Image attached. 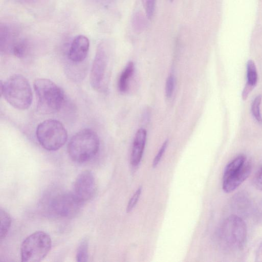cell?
Here are the masks:
<instances>
[{
    "mask_svg": "<svg viewBox=\"0 0 262 262\" xmlns=\"http://www.w3.org/2000/svg\"><path fill=\"white\" fill-rule=\"evenodd\" d=\"M1 94L6 101L13 107L25 110L32 101V91L28 80L23 75L14 74L1 82Z\"/></svg>",
    "mask_w": 262,
    "mask_h": 262,
    "instance_id": "6da1fadb",
    "label": "cell"
},
{
    "mask_svg": "<svg viewBox=\"0 0 262 262\" xmlns=\"http://www.w3.org/2000/svg\"><path fill=\"white\" fill-rule=\"evenodd\" d=\"M37 97V110L42 114L58 112L64 102V94L61 88L50 79L37 78L34 82Z\"/></svg>",
    "mask_w": 262,
    "mask_h": 262,
    "instance_id": "7a4b0ae2",
    "label": "cell"
},
{
    "mask_svg": "<svg viewBox=\"0 0 262 262\" xmlns=\"http://www.w3.org/2000/svg\"><path fill=\"white\" fill-rule=\"evenodd\" d=\"M99 139L92 129L85 128L75 134L68 146L70 158L77 163H84L92 159L99 149Z\"/></svg>",
    "mask_w": 262,
    "mask_h": 262,
    "instance_id": "3957f363",
    "label": "cell"
},
{
    "mask_svg": "<svg viewBox=\"0 0 262 262\" xmlns=\"http://www.w3.org/2000/svg\"><path fill=\"white\" fill-rule=\"evenodd\" d=\"M247 226L243 218L236 214L228 216L219 231L222 248L227 252H235L244 246L247 238Z\"/></svg>",
    "mask_w": 262,
    "mask_h": 262,
    "instance_id": "277c9868",
    "label": "cell"
},
{
    "mask_svg": "<svg viewBox=\"0 0 262 262\" xmlns=\"http://www.w3.org/2000/svg\"><path fill=\"white\" fill-rule=\"evenodd\" d=\"M36 136L40 145L49 151L59 149L68 139V133L63 124L52 119L44 120L38 125Z\"/></svg>",
    "mask_w": 262,
    "mask_h": 262,
    "instance_id": "5b68a950",
    "label": "cell"
},
{
    "mask_svg": "<svg viewBox=\"0 0 262 262\" xmlns=\"http://www.w3.org/2000/svg\"><path fill=\"white\" fill-rule=\"evenodd\" d=\"M111 72L110 54L106 44L102 42L97 47L90 74L92 87L98 92L107 89Z\"/></svg>",
    "mask_w": 262,
    "mask_h": 262,
    "instance_id": "8992f818",
    "label": "cell"
},
{
    "mask_svg": "<svg viewBox=\"0 0 262 262\" xmlns=\"http://www.w3.org/2000/svg\"><path fill=\"white\" fill-rule=\"evenodd\" d=\"M52 246L50 235L42 231H36L27 237L20 247L21 259L23 262H38L49 252Z\"/></svg>",
    "mask_w": 262,
    "mask_h": 262,
    "instance_id": "52a82bcc",
    "label": "cell"
},
{
    "mask_svg": "<svg viewBox=\"0 0 262 262\" xmlns=\"http://www.w3.org/2000/svg\"><path fill=\"white\" fill-rule=\"evenodd\" d=\"M252 169L250 162L245 155H240L225 167L222 181V188L225 192L235 190L249 176Z\"/></svg>",
    "mask_w": 262,
    "mask_h": 262,
    "instance_id": "ba28073f",
    "label": "cell"
},
{
    "mask_svg": "<svg viewBox=\"0 0 262 262\" xmlns=\"http://www.w3.org/2000/svg\"><path fill=\"white\" fill-rule=\"evenodd\" d=\"M82 204L72 192H60L54 194L48 200L47 207L51 215L69 219L79 212Z\"/></svg>",
    "mask_w": 262,
    "mask_h": 262,
    "instance_id": "9c48e42d",
    "label": "cell"
},
{
    "mask_svg": "<svg viewBox=\"0 0 262 262\" xmlns=\"http://www.w3.org/2000/svg\"><path fill=\"white\" fill-rule=\"evenodd\" d=\"M96 191L94 176L90 170H85L80 173L76 178L72 192L82 203L90 200Z\"/></svg>",
    "mask_w": 262,
    "mask_h": 262,
    "instance_id": "30bf717a",
    "label": "cell"
},
{
    "mask_svg": "<svg viewBox=\"0 0 262 262\" xmlns=\"http://www.w3.org/2000/svg\"><path fill=\"white\" fill-rule=\"evenodd\" d=\"M90 48V41L83 35L76 36L72 40L68 52V58L73 63H80L86 58Z\"/></svg>",
    "mask_w": 262,
    "mask_h": 262,
    "instance_id": "8fae6325",
    "label": "cell"
},
{
    "mask_svg": "<svg viewBox=\"0 0 262 262\" xmlns=\"http://www.w3.org/2000/svg\"><path fill=\"white\" fill-rule=\"evenodd\" d=\"M146 140V131L143 128L137 132L131 152L130 161L133 167L137 166L142 159Z\"/></svg>",
    "mask_w": 262,
    "mask_h": 262,
    "instance_id": "7c38bea8",
    "label": "cell"
},
{
    "mask_svg": "<svg viewBox=\"0 0 262 262\" xmlns=\"http://www.w3.org/2000/svg\"><path fill=\"white\" fill-rule=\"evenodd\" d=\"M251 206L250 200L245 193L240 192L233 197L232 206L237 215L242 217L246 215L249 212Z\"/></svg>",
    "mask_w": 262,
    "mask_h": 262,
    "instance_id": "4fadbf2b",
    "label": "cell"
},
{
    "mask_svg": "<svg viewBox=\"0 0 262 262\" xmlns=\"http://www.w3.org/2000/svg\"><path fill=\"white\" fill-rule=\"evenodd\" d=\"M29 48V43L26 38L17 37L10 45L6 53L23 58L28 55Z\"/></svg>",
    "mask_w": 262,
    "mask_h": 262,
    "instance_id": "5bb4252c",
    "label": "cell"
},
{
    "mask_svg": "<svg viewBox=\"0 0 262 262\" xmlns=\"http://www.w3.org/2000/svg\"><path fill=\"white\" fill-rule=\"evenodd\" d=\"M135 67L133 62L128 63L122 72L118 80V89L121 92H125L128 90V80L134 72Z\"/></svg>",
    "mask_w": 262,
    "mask_h": 262,
    "instance_id": "9a60e30c",
    "label": "cell"
},
{
    "mask_svg": "<svg viewBox=\"0 0 262 262\" xmlns=\"http://www.w3.org/2000/svg\"><path fill=\"white\" fill-rule=\"evenodd\" d=\"M247 82L245 85L254 89L258 80V74L254 62L249 60L246 64Z\"/></svg>",
    "mask_w": 262,
    "mask_h": 262,
    "instance_id": "2e32d148",
    "label": "cell"
},
{
    "mask_svg": "<svg viewBox=\"0 0 262 262\" xmlns=\"http://www.w3.org/2000/svg\"><path fill=\"white\" fill-rule=\"evenodd\" d=\"M1 227L0 238L2 241L7 236L11 224V219L9 213L2 208L0 210Z\"/></svg>",
    "mask_w": 262,
    "mask_h": 262,
    "instance_id": "e0dca14e",
    "label": "cell"
},
{
    "mask_svg": "<svg viewBox=\"0 0 262 262\" xmlns=\"http://www.w3.org/2000/svg\"><path fill=\"white\" fill-rule=\"evenodd\" d=\"M88 241L83 239L79 244L77 252L76 258L77 261H87L88 260Z\"/></svg>",
    "mask_w": 262,
    "mask_h": 262,
    "instance_id": "ac0fdd59",
    "label": "cell"
},
{
    "mask_svg": "<svg viewBox=\"0 0 262 262\" xmlns=\"http://www.w3.org/2000/svg\"><path fill=\"white\" fill-rule=\"evenodd\" d=\"M262 100V96L260 95L256 96L253 100L251 104V113L256 121L262 125V116L260 113V104Z\"/></svg>",
    "mask_w": 262,
    "mask_h": 262,
    "instance_id": "d6986e66",
    "label": "cell"
},
{
    "mask_svg": "<svg viewBox=\"0 0 262 262\" xmlns=\"http://www.w3.org/2000/svg\"><path fill=\"white\" fill-rule=\"evenodd\" d=\"M142 2L147 18L151 20L154 14L156 0H142Z\"/></svg>",
    "mask_w": 262,
    "mask_h": 262,
    "instance_id": "ffe728a7",
    "label": "cell"
},
{
    "mask_svg": "<svg viewBox=\"0 0 262 262\" xmlns=\"http://www.w3.org/2000/svg\"><path fill=\"white\" fill-rule=\"evenodd\" d=\"M142 190V187L140 186L129 200L126 207L127 212H130L136 205L141 195Z\"/></svg>",
    "mask_w": 262,
    "mask_h": 262,
    "instance_id": "44dd1931",
    "label": "cell"
},
{
    "mask_svg": "<svg viewBox=\"0 0 262 262\" xmlns=\"http://www.w3.org/2000/svg\"><path fill=\"white\" fill-rule=\"evenodd\" d=\"M174 85V79L173 75L170 74L167 77L165 88V96L167 98H170L172 94Z\"/></svg>",
    "mask_w": 262,
    "mask_h": 262,
    "instance_id": "7402d4cb",
    "label": "cell"
},
{
    "mask_svg": "<svg viewBox=\"0 0 262 262\" xmlns=\"http://www.w3.org/2000/svg\"><path fill=\"white\" fill-rule=\"evenodd\" d=\"M252 183L256 189L262 191V166L258 168L254 174Z\"/></svg>",
    "mask_w": 262,
    "mask_h": 262,
    "instance_id": "603a6c76",
    "label": "cell"
},
{
    "mask_svg": "<svg viewBox=\"0 0 262 262\" xmlns=\"http://www.w3.org/2000/svg\"><path fill=\"white\" fill-rule=\"evenodd\" d=\"M168 143V140H166L164 141V142L161 146V148H160L158 152L157 153L155 158L154 159L152 163V166L153 168H155L156 167H157V166L159 164V162H160L161 158H162L165 151V150L167 147Z\"/></svg>",
    "mask_w": 262,
    "mask_h": 262,
    "instance_id": "cb8c5ba5",
    "label": "cell"
},
{
    "mask_svg": "<svg viewBox=\"0 0 262 262\" xmlns=\"http://www.w3.org/2000/svg\"><path fill=\"white\" fill-rule=\"evenodd\" d=\"M254 214L256 221L260 224H262V200L256 207Z\"/></svg>",
    "mask_w": 262,
    "mask_h": 262,
    "instance_id": "d4e9b609",
    "label": "cell"
},
{
    "mask_svg": "<svg viewBox=\"0 0 262 262\" xmlns=\"http://www.w3.org/2000/svg\"><path fill=\"white\" fill-rule=\"evenodd\" d=\"M255 261H262V241L257 247L255 254Z\"/></svg>",
    "mask_w": 262,
    "mask_h": 262,
    "instance_id": "484cf974",
    "label": "cell"
},
{
    "mask_svg": "<svg viewBox=\"0 0 262 262\" xmlns=\"http://www.w3.org/2000/svg\"><path fill=\"white\" fill-rule=\"evenodd\" d=\"M21 2H28V3H29V2H32L33 1H36V0H19Z\"/></svg>",
    "mask_w": 262,
    "mask_h": 262,
    "instance_id": "4316f807",
    "label": "cell"
},
{
    "mask_svg": "<svg viewBox=\"0 0 262 262\" xmlns=\"http://www.w3.org/2000/svg\"><path fill=\"white\" fill-rule=\"evenodd\" d=\"M173 0H170V2H173Z\"/></svg>",
    "mask_w": 262,
    "mask_h": 262,
    "instance_id": "83f0119b",
    "label": "cell"
}]
</instances>
